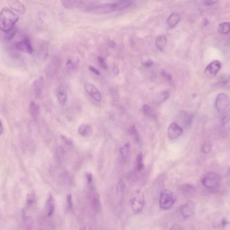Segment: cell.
Masks as SVG:
<instances>
[{
  "instance_id": "ac0fdd59",
  "label": "cell",
  "mask_w": 230,
  "mask_h": 230,
  "mask_svg": "<svg viewBox=\"0 0 230 230\" xmlns=\"http://www.w3.org/2000/svg\"><path fill=\"white\" fill-rule=\"evenodd\" d=\"M46 209H47V216L50 217L52 215L54 211V202L53 197L51 194H50L48 198L46 203Z\"/></svg>"
},
{
  "instance_id": "8d00e7d4",
  "label": "cell",
  "mask_w": 230,
  "mask_h": 230,
  "mask_svg": "<svg viewBox=\"0 0 230 230\" xmlns=\"http://www.w3.org/2000/svg\"><path fill=\"white\" fill-rule=\"evenodd\" d=\"M67 206L69 210H72L73 207V204H72V196L71 194L67 195Z\"/></svg>"
},
{
  "instance_id": "e0dca14e",
  "label": "cell",
  "mask_w": 230,
  "mask_h": 230,
  "mask_svg": "<svg viewBox=\"0 0 230 230\" xmlns=\"http://www.w3.org/2000/svg\"><path fill=\"white\" fill-rule=\"evenodd\" d=\"M132 3L131 0H119L115 2L116 11H121L126 9L131 6Z\"/></svg>"
},
{
  "instance_id": "ba28073f",
  "label": "cell",
  "mask_w": 230,
  "mask_h": 230,
  "mask_svg": "<svg viewBox=\"0 0 230 230\" xmlns=\"http://www.w3.org/2000/svg\"><path fill=\"white\" fill-rule=\"evenodd\" d=\"M222 67V63L219 61L215 60L212 62L206 67L205 74L208 77L215 76Z\"/></svg>"
},
{
  "instance_id": "ffe728a7",
  "label": "cell",
  "mask_w": 230,
  "mask_h": 230,
  "mask_svg": "<svg viewBox=\"0 0 230 230\" xmlns=\"http://www.w3.org/2000/svg\"><path fill=\"white\" fill-rule=\"evenodd\" d=\"M29 112L33 119L36 120L38 118L39 115V107L36 102L34 101L31 102L29 106Z\"/></svg>"
},
{
  "instance_id": "7a4b0ae2",
  "label": "cell",
  "mask_w": 230,
  "mask_h": 230,
  "mask_svg": "<svg viewBox=\"0 0 230 230\" xmlns=\"http://www.w3.org/2000/svg\"><path fill=\"white\" fill-rule=\"evenodd\" d=\"M203 186L208 190H217L221 184V178L219 175L215 173H208L202 179Z\"/></svg>"
},
{
  "instance_id": "4316f807",
  "label": "cell",
  "mask_w": 230,
  "mask_h": 230,
  "mask_svg": "<svg viewBox=\"0 0 230 230\" xmlns=\"http://www.w3.org/2000/svg\"><path fill=\"white\" fill-rule=\"evenodd\" d=\"M136 166L138 171H143L144 169V165L143 162V155L141 153L138 154L136 158Z\"/></svg>"
},
{
  "instance_id": "277c9868",
  "label": "cell",
  "mask_w": 230,
  "mask_h": 230,
  "mask_svg": "<svg viewBox=\"0 0 230 230\" xmlns=\"http://www.w3.org/2000/svg\"><path fill=\"white\" fill-rule=\"evenodd\" d=\"M130 206L135 213H140L142 210L144 204V195L141 190L133 192L130 200Z\"/></svg>"
},
{
  "instance_id": "8992f818",
  "label": "cell",
  "mask_w": 230,
  "mask_h": 230,
  "mask_svg": "<svg viewBox=\"0 0 230 230\" xmlns=\"http://www.w3.org/2000/svg\"><path fill=\"white\" fill-rule=\"evenodd\" d=\"M16 49L21 52L31 54L33 53V49L30 41L27 36H24L20 41L15 44Z\"/></svg>"
},
{
  "instance_id": "5b68a950",
  "label": "cell",
  "mask_w": 230,
  "mask_h": 230,
  "mask_svg": "<svg viewBox=\"0 0 230 230\" xmlns=\"http://www.w3.org/2000/svg\"><path fill=\"white\" fill-rule=\"evenodd\" d=\"M230 104L229 96L225 93H220L217 96L215 101V107L219 112H222L228 108Z\"/></svg>"
},
{
  "instance_id": "60d3db41",
  "label": "cell",
  "mask_w": 230,
  "mask_h": 230,
  "mask_svg": "<svg viewBox=\"0 0 230 230\" xmlns=\"http://www.w3.org/2000/svg\"><path fill=\"white\" fill-rule=\"evenodd\" d=\"M89 70L92 72L93 73L97 75H100V72L98 71V70L95 67H93L92 66L90 65L89 66Z\"/></svg>"
},
{
  "instance_id": "484cf974",
  "label": "cell",
  "mask_w": 230,
  "mask_h": 230,
  "mask_svg": "<svg viewBox=\"0 0 230 230\" xmlns=\"http://www.w3.org/2000/svg\"><path fill=\"white\" fill-rule=\"evenodd\" d=\"M195 188L191 184H184L181 187V191L185 194H191L194 193Z\"/></svg>"
},
{
  "instance_id": "d6a6232c",
  "label": "cell",
  "mask_w": 230,
  "mask_h": 230,
  "mask_svg": "<svg viewBox=\"0 0 230 230\" xmlns=\"http://www.w3.org/2000/svg\"><path fill=\"white\" fill-rule=\"evenodd\" d=\"M212 149V144L209 142L204 143L202 148L203 152L205 153H208L210 152Z\"/></svg>"
},
{
  "instance_id": "8fae6325",
  "label": "cell",
  "mask_w": 230,
  "mask_h": 230,
  "mask_svg": "<svg viewBox=\"0 0 230 230\" xmlns=\"http://www.w3.org/2000/svg\"><path fill=\"white\" fill-rule=\"evenodd\" d=\"M84 89L85 92L95 101L99 102L101 100V93L97 88L93 85L90 83H85Z\"/></svg>"
},
{
  "instance_id": "7bdbcfd3",
  "label": "cell",
  "mask_w": 230,
  "mask_h": 230,
  "mask_svg": "<svg viewBox=\"0 0 230 230\" xmlns=\"http://www.w3.org/2000/svg\"><path fill=\"white\" fill-rule=\"evenodd\" d=\"M113 72L115 75L117 76L119 75L120 71H119V67H118L117 66H114L113 68Z\"/></svg>"
},
{
  "instance_id": "836d02e7",
  "label": "cell",
  "mask_w": 230,
  "mask_h": 230,
  "mask_svg": "<svg viewBox=\"0 0 230 230\" xmlns=\"http://www.w3.org/2000/svg\"><path fill=\"white\" fill-rule=\"evenodd\" d=\"M97 61L99 66L101 67L102 69L106 70L107 69V65L105 61L101 57H98L97 59Z\"/></svg>"
},
{
  "instance_id": "9c48e42d",
  "label": "cell",
  "mask_w": 230,
  "mask_h": 230,
  "mask_svg": "<svg viewBox=\"0 0 230 230\" xmlns=\"http://www.w3.org/2000/svg\"><path fill=\"white\" fill-rule=\"evenodd\" d=\"M89 199L91 207L94 211L100 213L101 211V204L98 194L93 190L89 194Z\"/></svg>"
},
{
  "instance_id": "d6986e66",
  "label": "cell",
  "mask_w": 230,
  "mask_h": 230,
  "mask_svg": "<svg viewBox=\"0 0 230 230\" xmlns=\"http://www.w3.org/2000/svg\"><path fill=\"white\" fill-rule=\"evenodd\" d=\"M130 143H127L123 145L120 149V158L121 161L123 162H125L128 158L130 149Z\"/></svg>"
},
{
  "instance_id": "d590c367",
  "label": "cell",
  "mask_w": 230,
  "mask_h": 230,
  "mask_svg": "<svg viewBox=\"0 0 230 230\" xmlns=\"http://www.w3.org/2000/svg\"><path fill=\"white\" fill-rule=\"evenodd\" d=\"M161 75L162 77H163L166 80L170 81L172 80V77L170 73H168V72L165 70H162L161 72Z\"/></svg>"
},
{
  "instance_id": "cb8c5ba5",
  "label": "cell",
  "mask_w": 230,
  "mask_h": 230,
  "mask_svg": "<svg viewBox=\"0 0 230 230\" xmlns=\"http://www.w3.org/2000/svg\"><path fill=\"white\" fill-rule=\"evenodd\" d=\"M181 117L183 119V122L184 126L186 127H189L192 122V115L190 113H188L185 111H182Z\"/></svg>"
},
{
  "instance_id": "e575fe53",
  "label": "cell",
  "mask_w": 230,
  "mask_h": 230,
  "mask_svg": "<svg viewBox=\"0 0 230 230\" xmlns=\"http://www.w3.org/2000/svg\"><path fill=\"white\" fill-rule=\"evenodd\" d=\"M124 188H125V185H124V182L122 180H120L119 183L117 184L116 190H117L118 193H123V192H124Z\"/></svg>"
},
{
  "instance_id": "83f0119b",
  "label": "cell",
  "mask_w": 230,
  "mask_h": 230,
  "mask_svg": "<svg viewBox=\"0 0 230 230\" xmlns=\"http://www.w3.org/2000/svg\"><path fill=\"white\" fill-rule=\"evenodd\" d=\"M129 133L130 135H132L134 137L136 141H139V135L138 134V130L136 129L135 125L131 126L129 129Z\"/></svg>"
},
{
  "instance_id": "2e32d148",
  "label": "cell",
  "mask_w": 230,
  "mask_h": 230,
  "mask_svg": "<svg viewBox=\"0 0 230 230\" xmlns=\"http://www.w3.org/2000/svg\"><path fill=\"white\" fill-rule=\"evenodd\" d=\"M180 17L179 14L174 13L171 14L167 20V24L170 28L175 27L180 20Z\"/></svg>"
},
{
  "instance_id": "f35d334b",
  "label": "cell",
  "mask_w": 230,
  "mask_h": 230,
  "mask_svg": "<svg viewBox=\"0 0 230 230\" xmlns=\"http://www.w3.org/2000/svg\"><path fill=\"white\" fill-rule=\"evenodd\" d=\"M85 176H86V180H87L88 184H90L92 183L93 179V176L92 173L90 172H86V174H85Z\"/></svg>"
},
{
  "instance_id": "6da1fadb",
  "label": "cell",
  "mask_w": 230,
  "mask_h": 230,
  "mask_svg": "<svg viewBox=\"0 0 230 230\" xmlns=\"http://www.w3.org/2000/svg\"><path fill=\"white\" fill-rule=\"evenodd\" d=\"M19 16L8 8L5 7L0 15V28L3 32H7L14 28L18 21Z\"/></svg>"
},
{
  "instance_id": "603a6c76",
  "label": "cell",
  "mask_w": 230,
  "mask_h": 230,
  "mask_svg": "<svg viewBox=\"0 0 230 230\" xmlns=\"http://www.w3.org/2000/svg\"><path fill=\"white\" fill-rule=\"evenodd\" d=\"M218 32L221 34H227L230 31V22H224L218 26Z\"/></svg>"
},
{
  "instance_id": "44dd1931",
  "label": "cell",
  "mask_w": 230,
  "mask_h": 230,
  "mask_svg": "<svg viewBox=\"0 0 230 230\" xmlns=\"http://www.w3.org/2000/svg\"><path fill=\"white\" fill-rule=\"evenodd\" d=\"M167 38L165 35H161L156 39V45L160 50H163L167 44Z\"/></svg>"
},
{
  "instance_id": "9a60e30c",
  "label": "cell",
  "mask_w": 230,
  "mask_h": 230,
  "mask_svg": "<svg viewBox=\"0 0 230 230\" xmlns=\"http://www.w3.org/2000/svg\"><path fill=\"white\" fill-rule=\"evenodd\" d=\"M92 127L89 124H81L78 129L79 134L82 137H88L92 134Z\"/></svg>"
},
{
  "instance_id": "7c38bea8",
  "label": "cell",
  "mask_w": 230,
  "mask_h": 230,
  "mask_svg": "<svg viewBox=\"0 0 230 230\" xmlns=\"http://www.w3.org/2000/svg\"><path fill=\"white\" fill-rule=\"evenodd\" d=\"M9 6L13 11L23 15L25 12V8L23 3L19 0H9Z\"/></svg>"
},
{
  "instance_id": "4dcf8cb0",
  "label": "cell",
  "mask_w": 230,
  "mask_h": 230,
  "mask_svg": "<svg viewBox=\"0 0 230 230\" xmlns=\"http://www.w3.org/2000/svg\"><path fill=\"white\" fill-rule=\"evenodd\" d=\"M61 138L63 142L66 144V145H67V146H70V147H72L73 145V142L71 139L70 138H67L64 135H61Z\"/></svg>"
},
{
  "instance_id": "ab89813d",
  "label": "cell",
  "mask_w": 230,
  "mask_h": 230,
  "mask_svg": "<svg viewBox=\"0 0 230 230\" xmlns=\"http://www.w3.org/2000/svg\"><path fill=\"white\" fill-rule=\"evenodd\" d=\"M218 1V0H205L204 4L206 6H210L215 4Z\"/></svg>"
},
{
  "instance_id": "52a82bcc",
  "label": "cell",
  "mask_w": 230,
  "mask_h": 230,
  "mask_svg": "<svg viewBox=\"0 0 230 230\" xmlns=\"http://www.w3.org/2000/svg\"><path fill=\"white\" fill-rule=\"evenodd\" d=\"M180 212L181 215L185 219L191 218L195 214V204L193 201H188L181 206Z\"/></svg>"
},
{
  "instance_id": "3957f363",
  "label": "cell",
  "mask_w": 230,
  "mask_h": 230,
  "mask_svg": "<svg viewBox=\"0 0 230 230\" xmlns=\"http://www.w3.org/2000/svg\"><path fill=\"white\" fill-rule=\"evenodd\" d=\"M176 201L175 194L170 190H162L160 194L159 204L161 208L163 210H170L174 206Z\"/></svg>"
},
{
  "instance_id": "1f68e13d",
  "label": "cell",
  "mask_w": 230,
  "mask_h": 230,
  "mask_svg": "<svg viewBox=\"0 0 230 230\" xmlns=\"http://www.w3.org/2000/svg\"><path fill=\"white\" fill-rule=\"evenodd\" d=\"M35 201V194L32 193L28 194L27 197V202L28 206H32Z\"/></svg>"
},
{
  "instance_id": "4fadbf2b",
  "label": "cell",
  "mask_w": 230,
  "mask_h": 230,
  "mask_svg": "<svg viewBox=\"0 0 230 230\" xmlns=\"http://www.w3.org/2000/svg\"><path fill=\"white\" fill-rule=\"evenodd\" d=\"M57 97L59 103L64 105L67 101V92L64 86L60 85L59 86L57 91Z\"/></svg>"
},
{
  "instance_id": "30bf717a",
  "label": "cell",
  "mask_w": 230,
  "mask_h": 230,
  "mask_svg": "<svg viewBox=\"0 0 230 230\" xmlns=\"http://www.w3.org/2000/svg\"><path fill=\"white\" fill-rule=\"evenodd\" d=\"M183 133V129L176 122L170 124L167 130L168 137L172 139L179 138Z\"/></svg>"
},
{
  "instance_id": "7402d4cb",
  "label": "cell",
  "mask_w": 230,
  "mask_h": 230,
  "mask_svg": "<svg viewBox=\"0 0 230 230\" xmlns=\"http://www.w3.org/2000/svg\"><path fill=\"white\" fill-rule=\"evenodd\" d=\"M79 61V59L78 58H70L67 60V67L70 69H76L78 67Z\"/></svg>"
},
{
  "instance_id": "f1b7e54d",
  "label": "cell",
  "mask_w": 230,
  "mask_h": 230,
  "mask_svg": "<svg viewBox=\"0 0 230 230\" xmlns=\"http://www.w3.org/2000/svg\"><path fill=\"white\" fill-rule=\"evenodd\" d=\"M16 33V29L15 28V27L13 28L12 29L10 30L9 31L7 32H4L5 33V39L7 41L11 40L15 35Z\"/></svg>"
},
{
  "instance_id": "ee69618b",
  "label": "cell",
  "mask_w": 230,
  "mask_h": 230,
  "mask_svg": "<svg viewBox=\"0 0 230 230\" xmlns=\"http://www.w3.org/2000/svg\"><path fill=\"white\" fill-rule=\"evenodd\" d=\"M4 131V126L3 125L2 122V120H1V122H0V133L1 134H2L3 132Z\"/></svg>"
},
{
  "instance_id": "f546056e",
  "label": "cell",
  "mask_w": 230,
  "mask_h": 230,
  "mask_svg": "<svg viewBox=\"0 0 230 230\" xmlns=\"http://www.w3.org/2000/svg\"><path fill=\"white\" fill-rule=\"evenodd\" d=\"M170 96V94L168 92L161 93L160 95L157 98V101L158 102H162L168 99Z\"/></svg>"
},
{
  "instance_id": "b9f144b4",
  "label": "cell",
  "mask_w": 230,
  "mask_h": 230,
  "mask_svg": "<svg viewBox=\"0 0 230 230\" xmlns=\"http://www.w3.org/2000/svg\"><path fill=\"white\" fill-rule=\"evenodd\" d=\"M153 62L151 60H148L143 63V65L146 67H149L153 65Z\"/></svg>"
},
{
  "instance_id": "d4e9b609",
  "label": "cell",
  "mask_w": 230,
  "mask_h": 230,
  "mask_svg": "<svg viewBox=\"0 0 230 230\" xmlns=\"http://www.w3.org/2000/svg\"><path fill=\"white\" fill-rule=\"evenodd\" d=\"M65 155V152L64 148L61 146L58 147L55 153L57 161L59 163L63 162L64 159Z\"/></svg>"
},
{
  "instance_id": "5bb4252c",
  "label": "cell",
  "mask_w": 230,
  "mask_h": 230,
  "mask_svg": "<svg viewBox=\"0 0 230 230\" xmlns=\"http://www.w3.org/2000/svg\"><path fill=\"white\" fill-rule=\"evenodd\" d=\"M43 79H39L36 80L33 83V89L34 94L37 98H40L41 96L42 90Z\"/></svg>"
},
{
  "instance_id": "f6af8a7d",
  "label": "cell",
  "mask_w": 230,
  "mask_h": 230,
  "mask_svg": "<svg viewBox=\"0 0 230 230\" xmlns=\"http://www.w3.org/2000/svg\"><path fill=\"white\" fill-rule=\"evenodd\" d=\"M170 229L172 230H180L181 229V228H180V226L178 225L175 224L172 226V228H170Z\"/></svg>"
},
{
  "instance_id": "74e56055",
  "label": "cell",
  "mask_w": 230,
  "mask_h": 230,
  "mask_svg": "<svg viewBox=\"0 0 230 230\" xmlns=\"http://www.w3.org/2000/svg\"><path fill=\"white\" fill-rule=\"evenodd\" d=\"M143 113L145 115H148L151 113V109L147 104H144L143 106Z\"/></svg>"
}]
</instances>
